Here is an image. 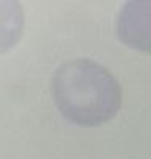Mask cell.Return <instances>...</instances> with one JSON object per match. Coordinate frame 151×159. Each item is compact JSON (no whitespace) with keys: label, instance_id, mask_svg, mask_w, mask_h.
Listing matches in <instances>:
<instances>
[{"label":"cell","instance_id":"6da1fadb","mask_svg":"<svg viewBox=\"0 0 151 159\" xmlns=\"http://www.w3.org/2000/svg\"><path fill=\"white\" fill-rule=\"evenodd\" d=\"M52 92L60 113L85 127L111 120L122 103L117 79L105 66L87 58L68 61L56 69Z\"/></svg>","mask_w":151,"mask_h":159},{"label":"cell","instance_id":"7a4b0ae2","mask_svg":"<svg viewBox=\"0 0 151 159\" xmlns=\"http://www.w3.org/2000/svg\"><path fill=\"white\" fill-rule=\"evenodd\" d=\"M117 35L130 48L151 53V0L124 3L117 15Z\"/></svg>","mask_w":151,"mask_h":159}]
</instances>
